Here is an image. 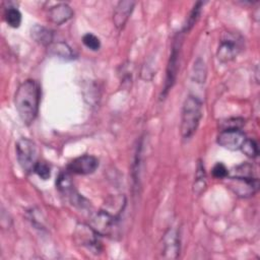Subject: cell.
Wrapping results in <instances>:
<instances>
[{
    "label": "cell",
    "instance_id": "15",
    "mask_svg": "<svg viewBox=\"0 0 260 260\" xmlns=\"http://www.w3.org/2000/svg\"><path fill=\"white\" fill-rule=\"evenodd\" d=\"M49 51L52 55L63 60H72L74 58V53L72 49L64 42L53 43L49 46Z\"/></svg>",
    "mask_w": 260,
    "mask_h": 260
},
{
    "label": "cell",
    "instance_id": "6",
    "mask_svg": "<svg viewBox=\"0 0 260 260\" xmlns=\"http://www.w3.org/2000/svg\"><path fill=\"white\" fill-rule=\"evenodd\" d=\"M99 234L88 224L79 223L76 225L73 238L75 242L87 249H90L94 252L101 251V242L99 239Z\"/></svg>",
    "mask_w": 260,
    "mask_h": 260
},
{
    "label": "cell",
    "instance_id": "7",
    "mask_svg": "<svg viewBox=\"0 0 260 260\" xmlns=\"http://www.w3.org/2000/svg\"><path fill=\"white\" fill-rule=\"evenodd\" d=\"M230 188L240 197L253 196L259 190L257 177H229Z\"/></svg>",
    "mask_w": 260,
    "mask_h": 260
},
{
    "label": "cell",
    "instance_id": "14",
    "mask_svg": "<svg viewBox=\"0 0 260 260\" xmlns=\"http://www.w3.org/2000/svg\"><path fill=\"white\" fill-rule=\"evenodd\" d=\"M31 38L43 46H50L53 44L54 35L51 29L42 25H35L31 28Z\"/></svg>",
    "mask_w": 260,
    "mask_h": 260
},
{
    "label": "cell",
    "instance_id": "20",
    "mask_svg": "<svg viewBox=\"0 0 260 260\" xmlns=\"http://www.w3.org/2000/svg\"><path fill=\"white\" fill-rule=\"evenodd\" d=\"M241 150L251 158H255L259 154V149H258V144L254 139L251 138H246L244 143L241 146Z\"/></svg>",
    "mask_w": 260,
    "mask_h": 260
},
{
    "label": "cell",
    "instance_id": "8",
    "mask_svg": "<svg viewBox=\"0 0 260 260\" xmlns=\"http://www.w3.org/2000/svg\"><path fill=\"white\" fill-rule=\"evenodd\" d=\"M246 138L241 129H225L220 130L217 136V143L229 150H239Z\"/></svg>",
    "mask_w": 260,
    "mask_h": 260
},
{
    "label": "cell",
    "instance_id": "10",
    "mask_svg": "<svg viewBox=\"0 0 260 260\" xmlns=\"http://www.w3.org/2000/svg\"><path fill=\"white\" fill-rule=\"evenodd\" d=\"M162 254L167 259H176L180 254V237L176 229H169L162 238Z\"/></svg>",
    "mask_w": 260,
    "mask_h": 260
},
{
    "label": "cell",
    "instance_id": "1",
    "mask_svg": "<svg viewBox=\"0 0 260 260\" xmlns=\"http://www.w3.org/2000/svg\"><path fill=\"white\" fill-rule=\"evenodd\" d=\"M41 89L39 83L34 79L23 81L14 95L15 109L24 125H30L39 112Z\"/></svg>",
    "mask_w": 260,
    "mask_h": 260
},
{
    "label": "cell",
    "instance_id": "24",
    "mask_svg": "<svg viewBox=\"0 0 260 260\" xmlns=\"http://www.w3.org/2000/svg\"><path fill=\"white\" fill-rule=\"evenodd\" d=\"M245 121L243 118H231L228 119L220 124L221 130L225 129H241L242 126L244 125Z\"/></svg>",
    "mask_w": 260,
    "mask_h": 260
},
{
    "label": "cell",
    "instance_id": "16",
    "mask_svg": "<svg viewBox=\"0 0 260 260\" xmlns=\"http://www.w3.org/2000/svg\"><path fill=\"white\" fill-rule=\"evenodd\" d=\"M56 186L60 192L67 195L68 197L71 196L75 190L73 188V183L71 180V177L68 172H62L59 174L57 180H56Z\"/></svg>",
    "mask_w": 260,
    "mask_h": 260
},
{
    "label": "cell",
    "instance_id": "17",
    "mask_svg": "<svg viewBox=\"0 0 260 260\" xmlns=\"http://www.w3.org/2000/svg\"><path fill=\"white\" fill-rule=\"evenodd\" d=\"M206 188V175L204 171V167L202 162L199 160L197 164V169H196V175H195V180L193 184V193L195 195H200Z\"/></svg>",
    "mask_w": 260,
    "mask_h": 260
},
{
    "label": "cell",
    "instance_id": "3",
    "mask_svg": "<svg viewBox=\"0 0 260 260\" xmlns=\"http://www.w3.org/2000/svg\"><path fill=\"white\" fill-rule=\"evenodd\" d=\"M181 48H182L181 34H177L173 40L171 54H170L167 69H166V79H165L164 89L161 92V99H164L168 94V92L173 87L176 81L178 69H179V63H180Z\"/></svg>",
    "mask_w": 260,
    "mask_h": 260
},
{
    "label": "cell",
    "instance_id": "19",
    "mask_svg": "<svg viewBox=\"0 0 260 260\" xmlns=\"http://www.w3.org/2000/svg\"><path fill=\"white\" fill-rule=\"evenodd\" d=\"M202 5H203V2L201 1H198L194 4L192 10L190 11V14L184 24V28L183 30L185 32H188L189 30L192 29V27L194 26V24L196 23V21L198 20L199 18V15H200V12H201V8H202Z\"/></svg>",
    "mask_w": 260,
    "mask_h": 260
},
{
    "label": "cell",
    "instance_id": "2",
    "mask_svg": "<svg viewBox=\"0 0 260 260\" xmlns=\"http://www.w3.org/2000/svg\"><path fill=\"white\" fill-rule=\"evenodd\" d=\"M202 118V103L195 95H188L183 104L181 113L180 132L184 139L191 138Z\"/></svg>",
    "mask_w": 260,
    "mask_h": 260
},
{
    "label": "cell",
    "instance_id": "18",
    "mask_svg": "<svg viewBox=\"0 0 260 260\" xmlns=\"http://www.w3.org/2000/svg\"><path fill=\"white\" fill-rule=\"evenodd\" d=\"M4 18L7 24L13 28H16L21 23V13L16 7H8L4 12Z\"/></svg>",
    "mask_w": 260,
    "mask_h": 260
},
{
    "label": "cell",
    "instance_id": "11",
    "mask_svg": "<svg viewBox=\"0 0 260 260\" xmlns=\"http://www.w3.org/2000/svg\"><path fill=\"white\" fill-rule=\"evenodd\" d=\"M241 51V46L239 41L234 38L222 39L218 49H217V58L220 62H229L234 60Z\"/></svg>",
    "mask_w": 260,
    "mask_h": 260
},
{
    "label": "cell",
    "instance_id": "5",
    "mask_svg": "<svg viewBox=\"0 0 260 260\" xmlns=\"http://www.w3.org/2000/svg\"><path fill=\"white\" fill-rule=\"evenodd\" d=\"M18 164L24 172L34 171L37 164V146L34 141L28 138H20L15 145Z\"/></svg>",
    "mask_w": 260,
    "mask_h": 260
},
{
    "label": "cell",
    "instance_id": "22",
    "mask_svg": "<svg viewBox=\"0 0 260 260\" xmlns=\"http://www.w3.org/2000/svg\"><path fill=\"white\" fill-rule=\"evenodd\" d=\"M82 43L91 51H98L101 48L100 39L90 32H87L82 37Z\"/></svg>",
    "mask_w": 260,
    "mask_h": 260
},
{
    "label": "cell",
    "instance_id": "21",
    "mask_svg": "<svg viewBox=\"0 0 260 260\" xmlns=\"http://www.w3.org/2000/svg\"><path fill=\"white\" fill-rule=\"evenodd\" d=\"M206 77V67L201 59H197L193 66V78L197 82H204Z\"/></svg>",
    "mask_w": 260,
    "mask_h": 260
},
{
    "label": "cell",
    "instance_id": "23",
    "mask_svg": "<svg viewBox=\"0 0 260 260\" xmlns=\"http://www.w3.org/2000/svg\"><path fill=\"white\" fill-rule=\"evenodd\" d=\"M34 172L43 180H48L51 176V169L45 161H37L34 168Z\"/></svg>",
    "mask_w": 260,
    "mask_h": 260
},
{
    "label": "cell",
    "instance_id": "4",
    "mask_svg": "<svg viewBox=\"0 0 260 260\" xmlns=\"http://www.w3.org/2000/svg\"><path fill=\"white\" fill-rule=\"evenodd\" d=\"M89 225L100 235L115 238L119 235L118 217L107 210H100L91 215Z\"/></svg>",
    "mask_w": 260,
    "mask_h": 260
},
{
    "label": "cell",
    "instance_id": "13",
    "mask_svg": "<svg viewBox=\"0 0 260 260\" xmlns=\"http://www.w3.org/2000/svg\"><path fill=\"white\" fill-rule=\"evenodd\" d=\"M73 16L72 8L66 3H59L49 9L48 18L53 23L60 25L68 21Z\"/></svg>",
    "mask_w": 260,
    "mask_h": 260
},
{
    "label": "cell",
    "instance_id": "12",
    "mask_svg": "<svg viewBox=\"0 0 260 260\" xmlns=\"http://www.w3.org/2000/svg\"><path fill=\"white\" fill-rule=\"evenodd\" d=\"M134 6L135 2L131 0H123L117 4L113 14V21L115 26L119 30H121L125 26L126 22L129 19V16L133 11Z\"/></svg>",
    "mask_w": 260,
    "mask_h": 260
},
{
    "label": "cell",
    "instance_id": "25",
    "mask_svg": "<svg viewBox=\"0 0 260 260\" xmlns=\"http://www.w3.org/2000/svg\"><path fill=\"white\" fill-rule=\"evenodd\" d=\"M228 174H229L228 169L221 162H217L212 169V175L217 179H224L228 177Z\"/></svg>",
    "mask_w": 260,
    "mask_h": 260
},
{
    "label": "cell",
    "instance_id": "9",
    "mask_svg": "<svg viewBox=\"0 0 260 260\" xmlns=\"http://www.w3.org/2000/svg\"><path fill=\"white\" fill-rule=\"evenodd\" d=\"M99 167V160L90 154H83L74 158L67 167L70 173L77 175H88L93 173Z\"/></svg>",
    "mask_w": 260,
    "mask_h": 260
}]
</instances>
